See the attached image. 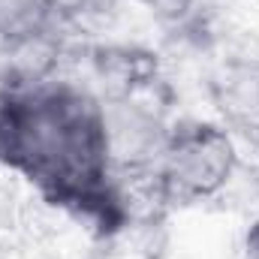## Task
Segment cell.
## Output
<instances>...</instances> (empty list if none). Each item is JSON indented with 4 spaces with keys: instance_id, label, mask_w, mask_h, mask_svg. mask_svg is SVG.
<instances>
[{
    "instance_id": "6da1fadb",
    "label": "cell",
    "mask_w": 259,
    "mask_h": 259,
    "mask_svg": "<svg viewBox=\"0 0 259 259\" xmlns=\"http://www.w3.org/2000/svg\"><path fill=\"white\" fill-rule=\"evenodd\" d=\"M0 166L103 235L127 223L103 100L72 81L0 91Z\"/></svg>"
},
{
    "instance_id": "7a4b0ae2",
    "label": "cell",
    "mask_w": 259,
    "mask_h": 259,
    "mask_svg": "<svg viewBox=\"0 0 259 259\" xmlns=\"http://www.w3.org/2000/svg\"><path fill=\"white\" fill-rule=\"evenodd\" d=\"M238 169L235 136L220 121L187 118L166 130L154 160V178L169 202H205L220 193Z\"/></svg>"
},
{
    "instance_id": "3957f363",
    "label": "cell",
    "mask_w": 259,
    "mask_h": 259,
    "mask_svg": "<svg viewBox=\"0 0 259 259\" xmlns=\"http://www.w3.org/2000/svg\"><path fill=\"white\" fill-rule=\"evenodd\" d=\"M220 124L259 145V58H232L208 81Z\"/></svg>"
},
{
    "instance_id": "277c9868",
    "label": "cell",
    "mask_w": 259,
    "mask_h": 259,
    "mask_svg": "<svg viewBox=\"0 0 259 259\" xmlns=\"http://www.w3.org/2000/svg\"><path fill=\"white\" fill-rule=\"evenodd\" d=\"M55 0H0V42H24L58 33Z\"/></svg>"
},
{
    "instance_id": "5b68a950",
    "label": "cell",
    "mask_w": 259,
    "mask_h": 259,
    "mask_svg": "<svg viewBox=\"0 0 259 259\" xmlns=\"http://www.w3.org/2000/svg\"><path fill=\"white\" fill-rule=\"evenodd\" d=\"M115 6L118 0H55L61 24H81V21L106 18L109 12H115Z\"/></svg>"
},
{
    "instance_id": "8992f818",
    "label": "cell",
    "mask_w": 259,
    "mask_h": 259,
    "mask_svg": "<svg viewBox=\"0 0 259 259\" xmlns=\"http://www.w3.org/2000/svg\"><path fill=\"white\" fill-rule=\"evenodd\" d=\"M139 3L166 27H187L199 9V0H139Z\"/></svg>"
},
{
    "instance_id": "52a82bcc",
    "label": "cell",
    "mask_w": 259,
    "mask_h": 259,
    "mask_svg": "<svg viewBox=\"0 0 259 259\" xmlns=\"http://www.w3.org/2000/svg\"><path fill=\"white\" fill-rule=\"evenodd\" d=\"M241 259H259V217L253 223H247L241 235Z\"/></svg>"
}]
</instances>
